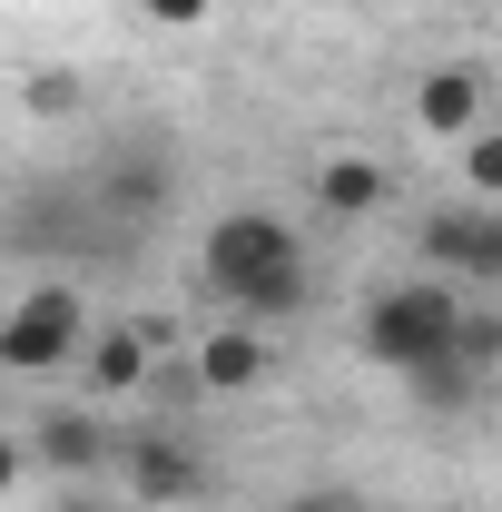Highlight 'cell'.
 I'll return each instance as SVG.
<instances>
[{"mask_svg": "<svg viewBox=\"0 0 502 512\" xmlns=\"http://www.w3.org/2000/svg\"><path fill=\"white\" fill-rule=\"evenodd\" d=\"M197 276H207L237 316H256V325L306 316V247H296V227L266 217V207L217 217V227H207V256H197Z\"/></svg>", "mask_w": 502, "mask_h": 512, "instance_id": "1", "label": "cell"}, {"mask_svg": "<svg viewBox=\"0 0 502 512\" xmlns=\"http://www.w3.org/2000/svg\"><path fill=\"white\" fill-rule=\"evenodd\" d=\"M453 325H463V296H453V276H404V286H375L365 296V355L394 365V375H414V365H434L443 345H453Z\"/></svg>", "mask_w": 502, "mask_h": 512, "instance_id": "2", "label": "cell"}, {"mask_svg": "<svg viewBox=\"0 0 502 512\" xmlns=\"http://www.w3.org/2000/svg\"><path fill=\"white\" fill-rule=\"evenodd\" d=\"M79 335H89V306H79V286L50 276V286H30L10 316H0V365L10 375H50L79 355Z\"/></svg>", "mask_w": 502, "mask_h": 512, "instance_id": "3", "label": "cell"}, {"mask_svg": "<svg viewBox=\"0 0 502 512\" xmlns=\"http://www.w3.org/2000/svg\"><path fill=\"white\" fill-rule=\"evenodd\" d=\"M119 473H128V503H197L207 493V453L188 434H168V424H148V434H128L119 444Z\"/></svg>", "mask_w": 502, "mask_h": 512, "instance_id": "4", "label": "cell"}, {"mask_svg": "<svg viewBox=\"0 0 502 512\" xmlns=\"http://www.w3.org/2000/svg\"><path fill=\"white\" fill-rule=\"evenodd\" d=\"M424 256L443 276H473V286H502V207L463 197V207H434L424 217Z\"/></svg>", "mask_w": 502, "mask_h": 512, "instance_id": "5", "label": "cell"}, {"mask_svg": "<svg viewBox=\"0 0 502 512\" xmlns=\"http://www.w3.org/2000/svg\"><path fill=\"white\" fill-rule=\"evenodd\" d=\"M30 453L50 463V473H99V463H119V434L99 424V414H40V434H30Z\"/></svg>", "mask_w": 502, "mask_h": 512, "instance_id": "6", "label": "cell"}, {"mask_svg": "<svg viewBox=\"0 0 502 512\" xmlns=\"http://www.w3.org/2000/svg\"><path fill=\"white\" fill-rule=\"evenodd\" d=\"M414 119L434 128V138H473V119H483V79H473V69H434V79L414 89Z\"/></svg>", "mask_w": 502, "mask_h": 512, "instance_id": "7", "label": "cell"}, {"mask_svg": "<svg viewBox=\"0 0 502 512\" xmlns=\"http://www.w3.org/2000/svg\"><path fill=\"white\" fill-rule=\"evenodd\" d=\"M197 384H207V394L266 384V345H256V335H197Z\"/></svg>", "mask_w": 502, "mask_h": 512, "instance_id": "8", "label": "cell"}, {"mask_svg": "<svg viewBox=\"0 0 502 512\" xmlns=\"http://www.w3.org/2000/svg\"><path fill=\"white\" fill-rule=\"evenodd\" d=\"M148 355H158L148 325H109V335L89 345V384H99V394H138V384H148Z\"/></svg>", "mask_w": 502, "mask_h": 512, "instance_id": "9", "label": "cell"}, {"mask_svg": "<svg viewBox=\"0 0 502 512\" xmlns=\"http://www.w3.org/2000/svg\"><path fill=\"white\" fill-rule=\"evenodd\" d=\"M315 197H325L335 217H355V207L384 197V168H375V158H325V168H315Z\"/></svg>", "mask_w": 502, "mask_h": 512, "instance_id": "10", "label": "cell"}, {"mask_svg": "<svg viewBox=\"0 0 502 512\" xmlns=\"http://www.w3.org/2000/svg\"><path fill=\"white\" fill-rule=\"evenodd\" d=\"M404 384H414V404H434V414H453V404H473V384H483V375H473V365H463V355L443 345L434 365H414Z\"/></svg>", "mask_w": 502, "mask_h": 512, "instance_id": "11", "label": "cell"}, {"mask_svg": "<svg viewBox=\"0 0 502 512\" xmlns=\"http://www.w3.org/2000/svg\"><path fill=\"white\" fill-rule=\"evenodd\" d=\"M453 355H463L473 375H493V365H502V316H493V306H463V325H453Z\"/></svg>", "mask_w": 502, "mask_h": 512, "instance_id": "12", "label": "cell"}, {"mask_svg": "<svg viewBox=\"0 0 502 512\" xmlns=\"http://www.w3.org/2000/svg\"><path fill=\"white\" fill-rule=\"evenodd\" d=\"M463 178H473V197H483V207L502 197V128H483V138L463 148Z\"/></svg>", "mask_w": 502, "mask_h": 512, "instance_id": "13", "label": "cell"}, {"mask_svg": "<svg viewBox=\"0 0 502 512\" xmlns=\"http://www.w3.org/2000/svg\"><path fill=\"white\" fill-rule=\"evenodd\" d=\"M30 109H40V119H50V109H79V79H69V69H40V79H30Z\"/></svg>", "mask_w": 502, "mask_h": 512, "instance_id": "14", "label": "cell"}, {"mask_svg": "<svg viewBox=\"0 0 502 512\" xmlns=\"http://www.w3.org/2000/svg\"><path fill=\"white\" fill-rule=\"evenodd\" d=\"M138 10H148L158 30H188V20H207V0H138Z\"/></svg>", "mask_w": 502, "mask_h": 512, "instance_id": "15", "label": "cell"}, {"mask_svg": "<svg viewBox=\"0 0 502 512\" xmlns=\"http://www.w3.org/2000/svg\"><path fill=\"white\" fill-rule=\"evenodd\" d=\"M50 512H119L109 493H50Z\"/></svg>", "mask_w": 502, "mask_h": 512, "instance_id": "16", "label": "cell"}, {"mask_svg": "<svg viewBox=\"0 0 502 512\" xmlns=\"http://www.w3.org/2000/svg\"><path fill=\"white\" fill-rule=\"evenodd\" d=\"M10 483H20V444L0 434V493H10Z\"/></svg>", "mask_w": 502, "mask_h": 512, "instance_id": "17", "label": "cell"}, {"mask_svg": "<svg viewBox=\"0 0 502 512\" xmlns=\"http://www.w3.org/2000/svg\"><path fill=\"white\" fill-rule=\"evenodd\" d=\"M296 512H345V503H335V493H306V503H296Z\"/></svg>", "mask_w": 502, "mask_h": 512, "instance_id": "18", "label": "cell"}]
</instances>
